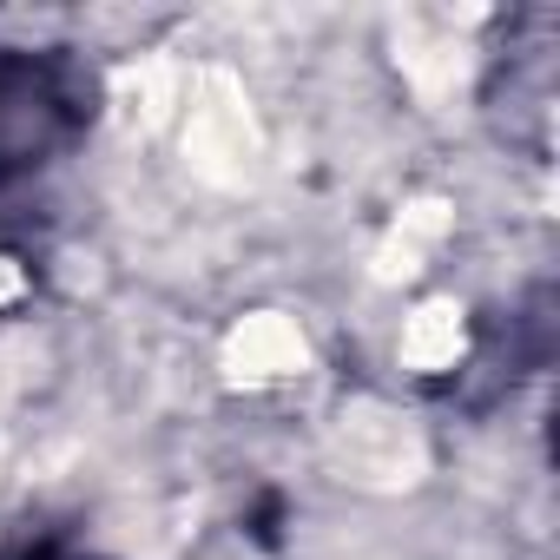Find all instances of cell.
Here are the masks:
<instances>
[{
  "mask_svg": "<svg viewBox=\"0 0 560 560\" xmlns=\"http://www.w3.org/2000/svg\"><path fill=\"white\" fill-rule=\"evenodd\" d=\"M337 455H343V468H350L357 481H416V475H422V442H416L396 416H383V409L343 416Z\"/></svg>",
  "mask_w": 560,
  "mask_h": 560,
  "instance_id": "cell-1",
  "label": "cell"
}]
</instances>
